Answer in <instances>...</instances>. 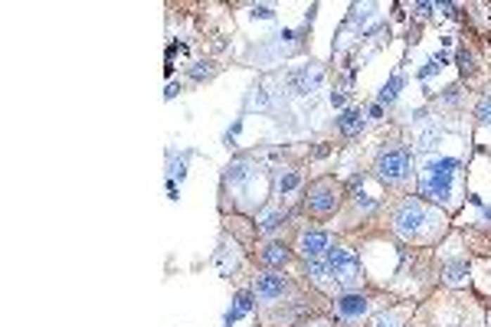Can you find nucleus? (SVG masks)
Listing matches in <instances>:
<instances>
[{
	"instance_id": "f257e3e1",
	"label": "nucleus",
	"mask_w": 491,
	"mask_h": 327,
	"mask_svg": "<svg viewBox=\"0 0 491 327\" xmlns=\"http://www.w3.org/2000/svg\"><path fill=\"white\" fill-rule=\"evenodd\" d=\"M455 170H459L455 160H429V164L423 167V177H419V190H423V196H429V200H435V203L449 206Z\"/></svg>"
},
{
	"instance_id": "f03ea898",
	"label": "nucleus",
	"mask_w": 491,
	"mask_h": 327,
	"mask_svg": "<svg viewBox=\"0 0 491 327\" xmlns=\"http://www.w3.org/2000/svg\"><path fill=\"white\" fill-rule=\"evenodd\" d=\"M435 213H429L419 200H407V203L397 210V219H393V226H397V233L403 236V239H423V226L433 223Z\"/></svg>"
},
{
	"instance_id": "7ed1b4c3",
	"label": "nucleus",
	"mask_w": 491,
	"mask_h": 327,
	"mask_svg": "<svg viewBox=\"0 0 491 327\" xmlns=\"http://www.w3.org/2000/svg\"><path fill=\"white\" fill-rule=\"evenodd\" d=\"M374 170H377V177L383 180V184L397 187V184H403V180L409 177V154L403 148H383Z\"/></svg>"
},
{
	"instance_id": "20e7f679",
	"label": "nucleus",
	"mask_w": 491,
	"mask_h": 327,
	"mask_svg": "<svg viewBox=\"0 0 491 327\" xmlns=\"http://www.w3.org/2000/svg\"><path fill=\"white\" fill-rule=\"evenodd\" d=\"M338 203H340V187L334 180H318V184H312L308 196H305V206L314 216H331L338 210Z\"/></svg>"
},
{
	"instance_id": "39448f33",
	"label": "nucleus",
	"mask_w": 491,
	"mask_h": 327,
	"mask_svg": "<svg viewBox=\"0 0 491 327\" xmlns=\"http://www.w3.org/2000/svg\"><path fill=\"white\" fill-rule=\"evenodd\" d=\"M334 245V239H331V233H324V229H305L302 236H298V252L305 255V259H321V255H328V249Z\"/></svg>"
},
{
	"instance_id": "423d86ee",
	"label": "nucleus",
	"mask_w": 491,
	"mask_h": 327,
	"mask_svg": "<svg viewBox=\"0 0 491 327\" xmlns=\"http://www.w3.org/2000/svg\"><path fill=\"white\" fill-rule=\"evenodd\" d=\"M367 308H370V298H364V295H340V298H334V314L340 321H347V324L364 318Z\"/></svg>"
},
{
	"instance_id": "0eeeda50",
	"label": "nucleus",
	"mask_w": 491,
	"mask_h": 327,
	"mask_svg": "<svg viewBox=\"0 0 491 327\" xmlns=\"http://www.w3.org/2000/svg\"><path fill=\"white\" fill-rule=\"evenodd\" d=\"M255 298L259 301H279L288 291V281H285V275H275V271H265V275H259L255 278Z\"/></svg>"
},
{
	"instance_id": "6e6552de",
	"label": "nucleus",
	"mask_w": 491,
	"mask_h": 327,
	"mask_svg": "<svg viewBox=\"0 0 491 327\" xmlns=\"http://www.w3.org/2000/svg\"><path fill=\"white\" fill-rule=\"evenodd\" d=\"M259 259L265 262V265H272V269H282V265H288V259H292V252L285 249L282 243H269L262 245V252H259Z\"/></svg>"
},
{
	"instance_id": "1a4fd4ad",
	"label": "nucleus",
	"mask_w": 491,
	"mask_h": 327,
	"mask_svg": "<svg viewBox=\"0 0 491 327\" xmlns=\"http://www.w3.org/2000/svg\"><path fill=\"white\" fill-rule=\"evenodd\" d=\"M360 128H364V112H360V108H347V112L338 118V131L347 134V138H354Z\"/></svg>"
},
{
	"instance_id": "9d476101",
	"label": "nucleus",
	"mask_w": 491,
	"mask_h": 327,
	"mask_svg": "<svg viewBox=\"0 0 491 327\" xmlns=\"http://www.w3.org/2000/svg\"><path fill=\"white\" fill-rule=\"evenodd\" d=\"M249 311H253V295H249V291H239V295H236V308L227 314V327L236 324V321L243 318V314H249Z\"/></svg>"
},
{
	"instance_id": "9b49d317",
	"label": "nucleus",
	"mask_w": 491,
	"mask_h": 327,
	"mask_svg": "<svg viewBox=\"0 0 491 327\" xmlns=\"http://www.w3.org/2000/svg\"><path fill=\"white\" fill-rule=\"evenodd\" d=\"M285 219H288V213H285V210H269V213L259 216V226H262V233H272V229L285 226Z\"/></svg>"
},
{
	"instance_id": "f8f14e48",
	"label": "nucleus",
	"mask_w": 491,
	"mask_h": 327,
	"mask_svg": "<svg viewBox=\"0 0 491 327\" xmlns=\"http://www.w3.org/2000/svg\"><path fill=\"white\" fill-rule=\"evenodd\" d=\"M403 318H407V311H387V314H380V318L374 321V327H400Z\"/></svg>"
},
{
	"instance_id": "ddd939ff",
	"label": "nucleus",
	"mask_w": 491,
	"mask_h": 327,
	"mask_svg": "<svg viewBox=\"0 0 491 327\" xmlns=\"http://www.w3.org/2000/svg\"><path fill=\"white\" fill-rule=\"evenodd\" d=\"M400 85H403V75H393V82H390L387 89L380 92V102H393V98H397V92H400Z\"/></svg>"
},
{
	"instance_id": "4468645a",
	"label": "nucleus",
	"mask_w": 491,
	"mask_h": 327,
	"mask_svg": "<svg viewBox=\"0 0 491 327\" xmlns=\"http://www.w3.org/2000/svg\"><path fill=\"white\" fill-rule=\"evenodd\" d=\"M478 122H482V124H488V122H491V89L485 92L482 105H478Z\"/></svg>"
},
{
	"instance_id": "2eb2a0df",
	"label": "nucleus",
	"mask_w": 491,
	"mask_h": 327,
	"mask_svg": "<svg viewBox=\"0 0 491 327\" xmlns=\"http://www.w3.org/2000/svg\"><path fill=\"white\" fill-rule=\"evenodd\" d=\"M227 177H229V180H243V177H246V164H243V160L229 164V167H227Z\"/></svg>"
},
{
	"instance_id": "dca6fc26",
	"label": "nucleus",
	"mask_w": 491,
	"mask_h": 327,
	"mask_svg": "<svg viewBox=\"0 0 491 327\" xmlns=\"http://www.w3.org/2000/svg\"><path fill=\"white\" fill-rule=\"evenodd\" d=\"M475 59H472V53H465V49H462V53H459V65H462V72H472V69H475Z\"/></svg>"
},
{
	"instance_id": "f3484780",
	"label": "nucleus",
	"mask_w": 491,
	"mask_h": 327,
	"mask_svg": "<svg viewBox=\"0 0 491 327\" xmlns=\"http://www.w3.org/2000/svg\"><path fill=\"white\" fill-rule=\"evenodd\" d=\"M295 184H298V177H295V174H288L285 180H279V190H292Z\"/></svg>"
},
{
	"instance_id": "a211bd4d",
	"label": "nucleus",
	"mask_w": 491,
	"mask_h": 327,
	"mask_svg": "<svg viewBox=\"0 0 491 327\" xmlns=\"http://www.w3.org/2000/svg\"><path fill=\"white\" fill-rule=\"evenodd\" d=\"M203 75H210V69H207V65H203V63H200L197 69H193V79H203Z\"/></svg>"
},
{
	"instance_id": "6ab92c4d",
	"label": "nucleus",
	"mask_w": 491,
	"mask_h": 327,
	"mask_svg": "<svg viewBox=\"0 0 491 327\" xmlns=\"http://www.w3.org/2000/svg\"><path fill=\"white\" fill-rule=\"evenodd\" d=\"M305 327H328V324H305Z\"/></svg>"
}]
</instances>
